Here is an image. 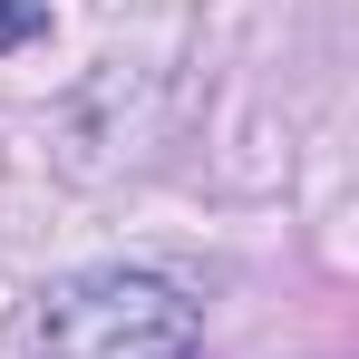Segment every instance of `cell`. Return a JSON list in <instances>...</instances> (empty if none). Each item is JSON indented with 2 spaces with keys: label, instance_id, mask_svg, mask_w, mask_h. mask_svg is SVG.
Wrapping results in <instances>:
<instances>
[{
  "label": "cell",
  "instance_id": "obj_1",
  "mask_svg": "<svg viewBox=\"0 0 359 359\" xmlns=\"http://www.w3.org/2000/svg\"><path fill=\"white\" fill-rule=\"evenodd\" d=\"M204 320L156 272H68L39 301V359H194Z\"/></svg>",
  "mask_w": 359,
  "mask_h": 359
},
{
  "label": "cell",
  "instance_id": "obj_2",
  "mask_svg": "<svg viewBox=\"0 0 359 359\" xmlns=\"http://www.w3.org/2000/svg\"><path fill=\"white\" fill-rule=\"evenodd\" d=\"M49 29V0H0V49H29Z\"/></svg>",
  "mask_w": 359,
  "mask_h": 359
}]
</instances>
